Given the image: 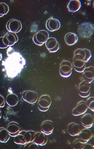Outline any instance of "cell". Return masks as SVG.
<instances>
[{
  "label": "cell",
  "instance_id": "31",
  "mask_svg": "<svg viewBox=\"0 0 94 149\" xmlns=\"http://www.w3.org/2000/svg\"><path fill=\"white\" fill-rule=\"evenodd\" d=\"M3 36L0 37V48L5 49L7 48V46L4 45V42L3 41Z\"/></svg>",
  "mask_w": 94,
  "mask_h": 149
},
{
  "label": "cell",
  "instance_id": "26",
  "mask_svg": "<svg viewBox=\"0 0 94 149\" xmlns=\"http://www.w3.org/2000/svg\"><path fill=\"white\" fill-rule=\"evenodd\" d=\"M14 142L17 144L23 145H25L27 143L25 137L23 135L19 133L16 136H15Z\"/></svg>",
  "mask_w": 94,
  "mask_h": 149
},
{
  "label": "cell",
  "instance_id": "27",
  "mask_svg": "<svg viewBox=\"0 0 94 149\" xmlns=\"http://www.w3.org/2000/svg\"><path fill=\"white\" fill-rule=\"evenodd\" d=\"M9 11V7L5 2H0V17L6 15Z\"/></svg>",
  "mask_w": 94,
  "mask_h": 149
},
{
  "label": "cell",
  "instance_id": "8",
  "mask_svg": "<svg viewBox=\"0 0 94 149\" xmlns=\"http://www.w3.org/2000/svg\"><path fill=\"white\" fill-rule=\"evenodd\" d=\"M22 98L25 102L30 103L34 104L37 101L38 95L36 92L31 90H27L23 92Z\"/></svg>",
  "mask_w": 94,
  "mask_h": 149
},
{
  "label": "cell",
  "instance_id": "22",
  "mask_svg": "<svg viewBox=\"0 0 94 149\" xmlns=\"http://www.w3.org/2000/svg\"><path fill=\"white\" fill-rule=\"evenodd\" d=\"M6 103L11 107H14L19 103V97L15 93H10L6 97Z\"/></svg>",
  "mask_w": 94,
  "mask_h": 149
},
{
  "label": "cell",
  "instance_id": "9",
  "mask_svg": "<svg viewBox=\"0 0 94 149\" xmlns=\"http://www.w3.org/2000/svg\"><path fill=\"white\" fill-rule=\"evenodd\" d=\"M19 40L18 36L15 33L8 32L5 35L3 38L4 45L6 46H11L14 45Z\"/></svg>",
  "mask_w": 94,
  "mask_h": 149
},
{
  "label": "cell",
  "instance_id": "21",
  "mask_svg": "<svg viewBox=\"0 0 94 149\" xmlns=\"http://www.w3.org/2000/svg\"><path fill=\"white\" fill-rule=\"evenodd\" d=\"M78 40L77 35L74 33H68L65 36V42L68 45H74L77 42Z\"/></svg>",
  "mask_w": 94,
  "mask_h": 149
},
{
  "label": "cell",
  "instance_id": "18",
  "mask_svg": "<svg viewBox=\"0 0 94 149\" xmlns=\"http://www.w3.org/2000/svg\"><path fill=\"white\" fill-rule=\"evenodd\" d=\"M81 130V127L78 124L75 123H70L68 126V133L73 136H78Z\"/></svg>",
  "mask_w": 94,
  "mask_h": 149
},
{
  "label": "cell",
  "instance_id": "14",
  "mask_svg": "<svg viewBox=\"0 0 94 149\" xmlns=\"http://www.w3.org/2000/svg\"><path fill=\"white\" fill-rule=\"evenodd\" d=\"M7 130L10 136L15 137L19 133L20 127L17 122L12 121L8 124L7 127Z\"/></svg>",
  "mask_w": 94,
  "mask_h": 149
},
{
  "label": "cell",
  "instance_id": "3",
  "mask_svg": "<svg viewBox=\"0 0 94 149\" xmlns=\"http://www.w3.org/2000/svg\"><path fill=\"white\" fill-rule=\"evenodd\" d=\"M52 104V99L48 95H43L40 97L38 102L39 110L41 111L46 112L49 109Z\"/></svg>",
  "mask_w": 94,
  "mask_h": 149
},
{
  "label": "cell",
  "instance_id": "7",
  "mask_svg": "<svg viewBox=\"0 0 94 149\" xmlns=\"http://www.w3.org/2000/svg\"><path fill=\"white\" fill-rule=\"evenodd\" d=\"M6 27L9 32L16 33L22 29V23L18 20L12 19L7 22Z\"/></svg>",
  "mask_w": 94,
  "mask_h": 149
},
{
  "label": "cell",
  "instance_id": "23",
  "mask_svg": "<svg viewBox=\"0 0 94 149\" xmlns=\"http://www.w3.org/2000/svg\"><path fill=\"white\" fill-rule=\"evenodd\" d=\"M35 133L36 132L34 131L23 130L19 132V134H22L25 137L27 143L33 141L35 137Z\"/></svg>",
  "mask_w": 94,
  "mask_h": 149
},
{
  "label": "cell",
  "instance_id": "33",
  "mask_svg": "<svg viewBox=\"0 0 94 149\" xmlns=\"http://www.w3.org/2000/svg\"><path fill=\"white\" fill-rule=\"evenodd\" d=\"M1 116H2V114H1V110L0 109V119H1Z\"/></svg>",
  "mask_w": 94,
  "mask_h": 149
},
{
  "label": "cell",
  "instance_id": "10",
  "mask_svg": "<svg viewBox=\"0 0 94 149\" xmlns=\"http://www.w3.org/2000/svg\"><path fill=\"white\" fill-rule=\"evenodd\" d=\"M45 45L46 48L51 53L57 52L60 48L59 43L54 37L48 38V40L45 42Z\"/></svg>",
  "mask_w": 94,
  "mask_h": 149
},
{
  "label": "cell",
  "instance_id": "12",
  "mask_svg": "<svg viewBox=\"0 0 94 149\" xmlns=\"http://www.w3.org/2000/svg\"><path fill=\"white\" fill-rule=\"evenodd\" d=\"M54 125L52 121H44L41 125V132L47 135H49L53 132Z\"/></svg>",
  "mask_w": 94,
  "mask_h": 149
},
{
  "label": "cell",
  "instance_id": "4",
  "mask_svg": "<svg viewBox=\"0 0 94 149\" xmlns=\"http://www.w3.org/2000/svg\"><path fill=\"white\" fill-rule=\"evenodd\" d=\"M72 64L70 61L65 60L63 61L60 64V75L63 77L67 78L70 77L72 73Z\"/></svg>",
  "mask_w": 94,
  "mask_h": 149
},
{
  "label": "cell",
  "instance_id": "2",
  "mask_svg": "<svg viewBox=\"0 0 94 149\" xmlns=\"http://www.w3.org/2000/svg\"><path fill=\"white\" fill-rule=\"evenodd\" d=\"M91 52L86 49H78L75 51L73 60V67L75 68H81L86 67V63L91 58Z\"/></svg>",
  "mask_w": 94,
  "mask_h": 149
},
{
  "label": "cell",
  "instance_id": "16",
  "mask_svg": "<svg viewBox=\"0 0 94 149\" xmlns=\"http://www.w3.org/2000/svg\"><path fill=\"white\" fill-rule=\"evenodd\" d=\"M81 123L84 127L87 129H90L94 125V117L91 114L88 113L83 114L81 118Z\"/></svg>",
  "mask_w": 94,
  "mask_h": 149
},
{
  "label": "cell",
  "instance_id": "1",
  "mask_svg": "<svg viewBox=\"0 0 94 149\" xmlns=\"http://www.w3.org/2000/svg\"><path fill=\"white\" fill-rule=\"evenodd\" d=\"M7 54L8 57L4 62V66L8 77L14 78L17 77L24 69L26 61L20 54L15 52L12 47L8 49Z\"/></svg>",
  "mask_w": 94,
  "mask_h": 149
},
{
  "label": "cell",
  "instance_id": "25",
  "mask_svg": "<svg viewBox=\"0 0 94 149\" xmlns=\"http://www.w3.org/2000/svg\"><path fill=\"white\" fill-rule=\"evenodd\" d=\"M86 143H87V142L83 141L79 138H77L73 142V147L75 149H85Z\"/></svg>",
  "mask_w": 94,
  "mask_h": 149
},
{
  "label": "cell",
  "instance_id": "11",
  "mask_svg": "<svg viewBox=\"0 0 94 149\" xmlns=\"http://www.w3.org/2000/svg\"><path fill=\"white\" fill-rule=\"evenodd\" d=\"M88 109L86 102L84 101H80L73 110L72 114L75 116H81L84 114Z\"/></svg>",
  "mask_w": 94,
  "mask_h": 149
},
{
  "label": "cell",
  "instance_id": "30",
  "mask_svg": "<svg viewBox=\"0 0 94 149\" xmlns=\"http://www.w3.org/2000/svg\"><path fill=\"white\" fill-rule=\"evenodd\" d=\"M6 104V101L4 97L0 94V108L1 107H3L5 106Z\"/></svg>",
  "mask_w": 94,
  "mask_h": 149
},
{
  "label": "cell",
  "instance_id": "17",
  "mask_svg": "<svg viewBox=\"0 0 94 149\" xmlns=\"http://www.w3.org/2000/svg\"><path fill=\"white\" fill-rule=\"evenodd\" d=\"M82 74L83 80L86 81L89 83H91L94 79V68L93 66H90L86 68Z\"/></svg>",
  "mask_w": 94,
  "mask_h": 149
},
{
  "label": "cell",
  "instance_id": "15",
  "mask_svg": "<svg viewBox=\"0 0 94 149\" xmlns=\"http://www.w3.org/2000/svg\"><path fill=\"white\" fill-rule=\"evenodd\" d=\"M48 136L42 132H36L35 137L33 142L40 146H44L48 141Z\"/></svg>",
  "mask_w": 94,
  "mask_h": 149
},
{
  "label": "cell",
  "instance_id": "13",
  "mask_svg": "<svg viewBox=\"0 0 94 149\" xmlns=\"http://www.w3.org/2000/svg\"><path fill=\"white\" fill-rule=\"evenodd\" d=\"M61 23L58 19L54 18L48 19L46 22V26L47 29L50 31L58 30L61 28Z\"/></svg>",
  "mask_w": 94,
  "mask_h": 149
},
{
  "label": "cell",
  "instance_id": "29",
  "mask_svg": "<svg viewBox=\"0 0 94 149\" xmlns=\"http://www.w3.org/2000/svg\"><path fill=\"white\" fill-rule=\"evenodd\" d=\"M24 149H39V146L33 142L27 143L25 145Z\"/></svg>",
  "mask_w": 94,
  "mask_h": 149
},
{
  "label": "cell",
  "instance_id": "5",
  "mask_svg": "<svg viewBox=\"0 0 94 149\" xmlns=\"http://www.w3.org/2000/svg\"><path fill=\"white\" fill-rule=\"evenodd\" d=\"M49 33L45 30H40L34 35L33 40L35 44L42 46L49 38Z\"/></svg>",
  "mask_w": 94,
  "mask_h": 149
},
{
  "label": "cell",
  "instance_id": "28",
  "mask_svg": "<svg viewBox=\"0 0 94 149\" xmlns=\"http://www.w3.org/2000/svg\"><path fill=\"white\" fill-rule=\"evenodd\" d=\"M86 105L89 109H90L92 111H94V97H89L86 101Z\"/></svg>",
  "mask_w": 94,
  "mask_h": 149
},
{
  "label": "cell",
  "instance_id": "20",
  "mask_svg": "<svg viewBox=\"0 0 94 149\" xmlns=\"http://www.w3.org/2000/svg\"><path fill=\"white\" fill-rule=\"evenodd\" d=\"M81 5V2L79 0H71L68 5V9L70 12H77L80 10Z\"/></svg>",
  "mask_w": 94,
  "mask_h": 149
},
{
  "label": "cell",
  "instance_id": "19",
  "mask_svg": "<svg viewBox=\"0 0 94 149\" xmlns=\"http://www.w3.org/2000/svg\"><path fill=\"white\" fill-rule=\"evenodd\" d=\"M78 136L80 139L87 143L91 139L93 136L91 131L87 128L82 130Z\"/></svg>",
  "mask_w": 94,
  "mask_h": 149
},
{
  "label": "cell",
  "instance_id": "24",
  "mask_svg": "<svg viewBox=\"0 0 94 149\" xmlns=\"http://www.w3.org/2000/svg\"><path fill=\"white\" fill-rule=\"evenodd\" d=\"M10 135L7 129L4 127H0V142L6 143L10 138Z\"/></svg>",
  "mask_w": 94,
  "mask_h": 149
},
{
  "label": "cell",
  "instance_id": "6",
  "mask_svg": "<svg viewBox=\"0 0 94 149\" xmlns=\"http://www.w3.org/2000/svg\"><path fill=\"white\" fill-rule=\"evenodd\" d=\"M91 93V84L83 80L79 84L78 94L82 97H87L89 96Z\"/></svg>",
  "mask_w": 94,
  "mask_h": 149
},
{
  "label": "cell",
  "instance_id": "32",
  "mask_svg": "<svg viewBox=\"0 0 94 149\" xmlns=\"http://www.w3.org/2000/svg\"><path fill=\"white\" fill-rule=\"evenodd\" d=\"M86 68V67H83V68H75L74 69L76 72H78L82 73L84 72Z\"/></svg>",
  "mask_w": 94,
  "mask_h": 149
}]
</instances>
